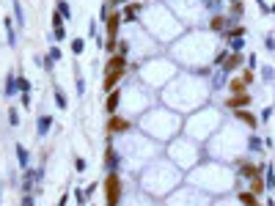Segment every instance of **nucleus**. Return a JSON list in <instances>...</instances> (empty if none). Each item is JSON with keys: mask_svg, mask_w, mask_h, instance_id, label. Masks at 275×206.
<instances>
[{"mask_svg": "<svg viewBox=\"0 0 275 206\" xmlns=\"http://www.w3.org/2000/svg\"><path fill=\"white\" fill-rule=\"evenodd\" d=\"M231 3H234V0H231Z\"/></svg>", "mask_w": 275, "mask_h": 206, "instance_id": "nucleus-51", "label": "nucleus"}, {"mask_svg": "<svg viewBox=\"0 0 275 206\" xmlns=\"http://www.w3.org/2000/svg\"><path fill=\"white\" fill-rule=\"evenodd\" d=\"M17 91H20V85H17V74H9L3 82V93L6 96H17Z\"/></svg>", "mask_w": 275, "mask_h": 206, "instance_id": "nucleus-27", "label": "nucleus"}, {"mask_svg": "<svg viewBox=\"0 0 275 206\" xmlns=\"http://www.w3.org/2000/svg\"><path fill=\"white\" fill-rule=\"evenodd\" d=\"M245 151H250V154H259V151H261V138L250 135V140H245Z\"/></svg>", "mask_w": 275, "mask_h": 206, "instance_id": "nucleus-29", "label": "nucleus"}, {"mask_svg": "<svg viewBox=\"0 0 275 206\" xmlns=\"http://www.w3.org/2000/svg\"><path fill=\"white\" fill-rule=\"evenodd\" d=\"M138 80L146 82L149 88H162L176 77V61L173 58H157L151 55L149 61L138 63Z\"/></svg>", "mask_w": 275, "mask_h": 206, "instance_id": "nucleus-8", "label": "nucleus"}, {"mask_svg": "<svg viewBox=\"0 0 275 206\" xmlns=\"http://www.w3.org/2000/svg\"><path fill=\"white\" fill-rule=\"evenodd\" d=\"M140 22H143V28L160 41V44H171V41H176L179 33L185 31V22L162 3H154V6H149V9L143 6V11H140Z\"/></svg>", "mask_w": 275, "mask_h": 206, "instance_id": "nucleus-3", "label": "nucleus"}, {"mask_svg": "<svg viewBox=\"0 0 275 206\" xmlns=\"http://www.w3.org/2000/svg\"><path fill=\"white\" fill-rule=\"evenodd\" d=\"M3 25H6V33H9V44L14 47L17 44V31H11V20H9V17L3 20Z\"/></svg>", "mask_w": 275, "mask_h": 206, "instance_id": "nucleus-34", "label": "nucleus"}, {"mask_svg": "<svg viewBox=\"0 0 275 206\" xmlns=\"http://www.w3.org/2000/svg\"><path fill=\"white\" fill-rule=\"evenodd\" d=\"M237 201H239V203H248V206H253V203H259L261 198L256 195L253 190H239V192H237Z\"/></svg>", "mask_w": 275, "mask_h": 206, "instance_id": "nucleus-26", "label": "nucleus"}, {"mask_svg": "<svg viewBox=\"0 0 275 206\" xmlns=\"http://www.w3.org/2000/svg\"><path fill=\"white\" fill-rule=\"evenodd\" d=\"M226 82H229V74L220 69V72L215 74V80H212V88H226Z\"/></svg>", "mask_w": 275, "mask_h": 206, "instance_id": "nucleus-31", "label": "nucleus"}, {"mask_svg": "<svg viewBox=\"0 0 275 206\" xmlns=\"http://www.w3.org/2000/svg\"><path fill=\"white\" fill-rule=\"evenodd\" d=\"M234 121H237V124H242V127H248V129H256V127H259V119H256V116L250 113L248 108L234 110Z\"/></svg>", "mask_w": 275, "mask_h": 206, "instance_id": "nucleus-18", "label": "nucleus"}, {"mask_svg": "<svg viewBox=\"0 0 275 206\" xmlns=\"http://www.w3.org/2000/svg\"><path fill=\"white\" fill-rule=\"evenodd\" d=\"M105 129H108V135H127L132 132V119H127L124 113H110L108 124H105Z\"/></svg>", "mask_w": 275, "mask_h": 206, "instance_id": "nucleus-14", "label": "nucleus"}, {"mask_svg": "<svg viewBox=\"0 0 275 206\" xmlns=\"http://www.w3.org/2000/svg\"><path fill=\"white\" fill-rule=\"evenodd\" d=\"M105 203L108 206H116L124 198V184H121V176L119 170H108V179H105Z\"/></svg>", "mask_w": 275, "mask_h": 206, "instance_id": "nucleus-13", "label": "nucleus"}, {"mask_svg": "<svg viewBox=\"0 0 275 206\" xmlns=\"http://www.w3.org/2000/svg\"><path fill=\"white\" fill-rule=\"evenodd\" d=\"M33 201H36L33 195H22V206H33Z\"/></svg>", "mask_w": 275, "mask_h": 206, "instance_id": "nucleus-45", "label": "nucleus"}, {"mask_svg": "<svg viewBox=\"0 0 275 206\" xmlns=\"http://www.w3.org/2000/svg\"><path fill=\"white\" fill-rule=\"evenodd\" d=\"M146 3H140V0H132V3L124 6V11H121V17H124L127 22H138L140 20V11H143Z\"/></svg>", "mask_w": 275, "mask_h": 206, "instance_id": "nucleus-20", "label": "nucleus"}, {"mask_svg": "<svg viewBox=\"0 0 275 206\" xmlns=\"http://www.w3.org/2000/svg\"><path fill=\"white\" fill-rule=\"evenodd\" d=\"M209 93H212V88L207 85V77L190 72V74H182V77L176 74V77L168 82L165 91H162V102L168 108H176L182 113H187V110L204 108L209 102Z\"/></svg>", "mask_w": 275, "mask_h": 206, "instance_id": "nucleus-1", "label": "nucleus"}, {"mask_svg": "<svg viewBox=\"0 0 275 206\" xmlns=\"http://www.w3.org/2000/svg\"><path fill=\"white\" fill-rule=\"evenodd\" d=\"M83 50H85V39H72V52L74 55H80Z\"/></svg>", "mask_w": 275, "mask_h": 206, "instance_id": "nucleus-36", "label": "nucleus"}, {"mask_svg": "<svg viewBox=\"0 0 275 206\" xmlns=\"http://www.w3.org/2000/svg\"><path fill=\"white\" fill-rule=\"evenodd\" d=\"M204 154H207V149H204L198 140H193L190 135H182V132H179L176 138L168 140V160H171L173 165H179L182 170L196 168V165L201 162Z\"/></svg>", "mask_w": 275, "mask_h": 206, "instance_id": "nucleus-7", "label": "nucleus"}, {"mask_svg": "<svg viewBox=\"0 0 275 206\" xmlns=\"http://www.w3.org/2000/svg\"><path fill=\"white\" fill-rule=\"evenodd\" d=\"M190 187H198V190H209V195H218L223 190H231L234 179H231V170L226 168L223 162H204V165H196L190 170Z\"/></svg>", "mask_w": 275, "mask_h": 206, "instance_id": "nucleus-6", "label": "nucleus"}, {"mask_svg": "<svg viewBox=\"0 0 275 206\" xmlns=\"http://www.w3.org/2000/svg\"><path fill=\"white\" fill-rule=\"evenodd\" d=\"M74 170H77V173H83V170H85V160H83V157L74 160Z\"/></svg>", "mask_w": 275, "mask_h": 206, "instance_id": "nucleus-43", "label": "nucleus"}, {"mask_svg": "<svg viewBox=\"0 0 275 206\" xmlns=\"http://www.w3.org/2000/svg\"><path fill=\"white\" fill-rule=\"evenodd\" d=\"M201 50L218 52V39L215 33H185L182 39L171 41V55L173 61H182V66H201L209 58L201 55Z\"/></svg>", "mask_w": 275, "mask_h": 206, "instance_id": "nucleus-4", "label": "nucleus"}, {"mask_svg": "<svg viewBox=\"0 0 275 206\" xmlns=\"http://www.w3.org/2000/svg\"><path fill=\"white\" fill-rule=\"evenodd\" d=\"M17 160H20V168H31V154H28V149L22 143H17Z\"/></svg>", "mask_w": 275, "mask_h": 206, "instance_id": "nucleus-28", "label": "nucleus"}, {"mask_svg": "<svg viewBox=\"0 0 275 206\" xmlns=\"http://www.w3.org/2000/svg\"><path fill=\"white\" fill-rule=\"evenodd\" d=\"M55 105H58L61 110H66V108H69V99H66V93H63L61 88H55Z\"/></svg>", "mask_w": 275, "mask_h": 206, "instance_id": "nucleus-32", "label": "nucleus"}, {"mask_svg": "<svg viewBox=\"0 0 275 206\" xmlns=\"http://www.w3.org/2000/svg\"><path fill=\"white\" fill-rule=\"evenodd\" d=\"M58 14H61L63 20H72V9H69L66 0H58Z\"/></svg>", "mask_w": 275, "mask_h": 206, "instance_id": "nucleus-33", "label": "nucleus"}, {"mask_svg": "<svg viewBox=\"0 0 275 206\" xmlns=\"http://www.w3.org/2000/svg\"><path fill=\"white\" fill-rule=\"evenodd\" d=\"M20 102H22V108H31V91H22L20 93Z\"/></svg>", "mask_w": 275, "mask_h": 206, "instance_id": "nucleus-39", "label": "nucleus"}, {"mask_svg": "<svg viewBox=\"0 0 275 206\" xmlns=\"http://www.w3.org/2000/svg\"><path fill=\"white\" fill-rule=\"evenodd\" d=\"M259 3H264V0H259Z\"/></svg>", "mask_w": 275, "mask_h": 206, "instance_id": "nucleus-50", "label": "nucleus"}, {"mask_svg": "<svg viewBox=\"0 0 275 206\" xmlns=\"http://www.w3.org/2000/svg\"><path fill=\"white\" fill-rule=\"evenodd\" d=\"M168 9H171L182 22H196L198 17H201L204 3L201 0H168Z\"/></svg>", "mask_w": 275, "mask_h": 206, "instance_id": "nucleus-12", "label": "nucleus"}, {"mask_svg": "<svg viewBox=\"0 0 275 206\" xmlns=\"http://www.w3.org/2000/svg\"><path fill=\"white\" fill-rule=\"evenodd\" d=\"M231 28V17L223 14V11H218V14L209 20V33H215V36H220V33H226Z\"/></svg>", "mask_w": 275, "mask_h": 206, "instance_id": "nucleus-16", "label": "nucleus"}, {"mask_svg": "<svg viewBox=\"0 0 275 206\" xmlns=\"http://www.w3.org/2000/svg\"><path fill=\"white\" fill-rule=\"evenodd\" d=\"M61 55H63L61 47H50V58H52V61H61Z\"/></svg>", "mask_w": 275, "mask_h": 206, "instance_id": "nucleus-41", "label": "nucleus"}, {"mask_svg": "<svg viewBox=\"0 0 275 206\" xmlns=\"http://www.w3.org/2000/svg\"><path fill=\"white\" fill-rule=\"evenodd\" d=\"M272 77H275V69L272 66H261V80L272 82Z\"/></svg>", "mask_w": 275, "mask_h": 206, "instance_id": "nucleus-38", "label": "nucleus"}, {"mask_svg": "<svg viewBox=\"0 0 275 206\" xmlns=\"http://www.w3.org/2000/svg\"><path fill=\"white\" fill-rule=\"evenodd\" d=\"M272 119V108H264V113H261V121H270Z\"/></svg>", "mask_w": 275, "mask_h": 206, "instance_id": "nucleus-44", "label": "nucleus"}, {"mask_svg": "<svg viewBox=\"0 0 275 206\" xmlns=\"http://www.w3.org/2000/svg\"><path fill=\"white\" fill-rule=\"evenodd\" d=\"M267 170V179H270V181H267V187H272V190H275V170L272 168H264Z\"/></svg>", "mask_w": 275, "mask_h": 206, "instance_id": "nucleus-42", "label": "nucleus"}, {"mask_svg": "<svg viewBox=\"0 0 275 206\" xmlns=\"http://www.w3.org/2000/svg\"><path fill=\"white\" fill-rule=\"evenodd\" d=\"M105 3H110V6H121V3H127V0H105Z\"/></svg>", "mask_w": 275, "mask_h": 206, "instance_id": "nucleus-48", "label": "nucleus"}, {"mask_svg": "<svg viewBox=\"0 0 275 206\" xmlns=\"http://www.w3.org/2000/svg\"><path fill=\"white\" fill-rule=\"evenodd\" d=\"M250 102H253V96H250L248 91H239V93H229V96L223 99V108L239 110V108H250Z\"/></svg>", "mask_w": 275, "mask_h": 206, "instance_id": "nucleus-15", "label": "nucleus"}, {"mask_svg": "<svg viewBox=\"0 0 275 206\" xmlns=\"http://www.w3.org/2000/svg\"><path fill=\"white\" fill-rule=\"evenodd\" d=\"M154 105V93L149 91L146 82H130L127 88H121V108L127 119H132L135 113H146Z\"/></svg>", "mask_w": 275, "mask_h": 206, "instance_id": "nucleus-10", "label": "nucleus"}, {"mask_svg": "<svg viewBox=\"0 0 275 206\" xmlns=\"http://www.w3.org/2000/svg\"><path fill=\"white\" fill-rule=\"evenodd\" d=\"M220 110L218 108H209V105H204V110L198 108V113L193 116V119L182 121V132L190 135L193 140H198V143H207V140H212V132L220 127Z\"/></svg>", "mask_w": 275, "mask_h": 206, "instance_id": "nucleus-9", "label": "nucleus"}, {"mask_svg": "<svg viewBox=\"0 0 275 206\" xmlns=\"http://www.w3.org/2000/svg\"><path fill=\"white\" fill-rule=\"evenodd\" d=\"M17 85H20V91H31V80L25 77H17Z\"/></svg>", "mask_w": 275, "mask_h": 206, "instance_id": "nucleus-40", "label": "nucleus"}, {"mask_svg": "<svg viewBox=\"0 0 275 206\" xmlns=\"http://www.w3.org/2000/svg\"><path fill=\"white\" fill-rule=\"evenodd\" d=\"M264 44H267V50H275V39H272V36H267Z\"/></svg>", "mask_w": 275, "mask_h": 206, "instance_id": "nucleus-46", "label": "nucleus"}, {"mask_svg": "<svg viewBox=\"0 0 275 206\" xmlns=\"http://www.w3.org/2000/svg\"><path fill=\"white\" fill-rule=\"evenodd\" d=\"M14 17H17V25H20V28L28 25V22H25V11H22V3H20V0H14Z\"/></svg>", "mask_w": 275, "mask_h": 206, "instance_id": "nucleus-30", "label": "nucleus"}, {"mask_svg": "<svg viewBox=\"0 0 275 206\" xmlns=\"http://www.w3.org/2000/svg\"><path fill=\"white\" fill-rule=\"evenodd\" d=\"M50 129H52V116L42 113L36 119V135H39V138H47V135H50Z\"/></svg>", "mask_w": 275, "mask_h": 206, "instance_id": "nucleus-23", "label": "nucleus"}, {"mask_svg": "<svg viewBox=\"0 0 275 206\" xmlns=\"http://www.w3.org/2000/svg\"><path fill=\"white\" fill-rule=\"evenodd\" d=\"M121 108V88H113V91H108V99H105V110L110 113H119Z\"/></svg>", "mask_w": 275, "mask_h": 206, "instance_id": "nucleus-21", "label": "nucleus"}, {"mask_svg": "<svg viewBox=\"0 0 275 206\" xmlns=\"http://www.w3.org/2000/svg\"><path fill=\"white\" fill-rule=\"evenodd\" d=\"M52 39H55V41L66 39V28H63V17L58 14V11H52Z\"/></svg>", "mask_w": 275, "mask_h": 206, "instance_id": "nucleus-22", "label": "nucleus"}, {"mask_svg": "<svg viewBox=\"0 0 275 206\" xmlns=\"http://www.w3.org/2000/svg\"><path fill=\"white\" fill-rule=\"evenodd\" d=\"M248 190H253L256 192V195H264V190H267V181L264 179H261V173H256L253 176V179H248Z\"/></svg>", "mask_w": 275, "mask_h": 206, "instance_id": "nucleus-24", "label": "nucleus"}, {"mask_svg": "<svg viewBox=\"0 0 275 206\" xmlns=\"http://www.w3.org/2000/svg\"><path fill=\"white\" fill-rule=\"evenodd\" d=\"M242 63H245V52H234V50H231L229 55H226V61L220 63V69H223L226 74H231L234 69H239Z\"/></svg>", "mask_w": 275, "mask_h": 206, "instance_id": "nucleus-19", "label": "nucleus"}, {"mask_svg": "<svg viewBox=\"0 0 275 206\" xmlns=\"http://www.w3.org/2000/svg\"><path fill=\"white\" fill-rule=\"evenodd\" d=\"M226 44H229V47H231L234 52H242L245 41H242V36H239V39H226Z\"/></svg>", "mask_w": 275, "mask_h": 206, "instance_id": "nucleus-35", "label": "nucleus"}, {"mask_svg": "<svg viewBox=\"0 0 275 206\" xmlns=\"http://www.w3.org/2000/svg\"><path fill=\"white\" fill-rule=\"evenodd\" d=\"M140 190L149 192L154 198H168L185 179V170L179 165H173L171 160H151L140 170Z\"/></svg>", "mask_w": 275, "mask_h": 206, "instance_id": "nucleus-2", "label": "nucleus"}, {"mask_svg": "<svg viewBox=\"0 0 275 206\" xmlns=\"http://www.w3.org/2000/svg\"><path fill=\"white\" fill-rule=\"evenodd\" d=\"M264 168H267V165H253V162L245 160V157H239V160H237V170H239L242 179H253L256 173H264Z\"/></svg>", "mask_w": 275, "mask_h": 206, "instance_id": "nucleus-17", "label": "nucleus"}, {"mask_svg": "<svg viewBox=\"0 0 275 206\" xmlns=\"http://www.w3.org/2000/svg\"><path fill=\"white\" fill-rule=\"evenodd\" d=\"M138 129L143 135H149L151 140L162 143V140H171V138H176V135L182 132V119H179V113H173V110L149 108L146 113H140Z\"/></svg>", "mask_w": 275, "mask_h": 206, "instance_id": "nucleus-5", "label": "nucleus"}, {"mask_svg": "<svg viewBox=\"0 0 275 206\" xmlns=\"http://www.w3.org/2000/svg\"><path fill=\"white\" fill-rule=\"evenodd\" d=\"M245 61H248V66H250V69H256V55H248Z\"/></svg>", "mask_w": 275, "mask_h": 206, "instance_id": "nucleus-47", "label": "nucleus"}, {"mask_svg": "<svg viewBox=\"0 0 275 206\" xmlns=\"http://www.w3.org/2000/svg\"><path fill=\"white\" fill-rule=\"evenodd\" d=\"M127 77V55L124 52H113L105 63V80H102V88L105 91H113L119 88V82Z\"/></svg>", "mask_w": 275, "mask_h": 206, "instance_id": "nucleus-11", "label": "nucleus"}, {"mask_svg": "<svg viewBox=\"0 0 275 206\" xmlns=\"http://www.w3.org/2000/svg\"><path fill=\"white\" fill-rule=\"evenodd\" d=\"M226 88H229V93H239V91H248V82H245V77L239 74V77H229V82H226Z\"/></svg>", "mask_w": 275, "mask_h": 206, "instance_id": "nucleus-25", "label": "nucleus"}, {"mask_svg": "<svg viewBox=\"0 0 275 206\" xmlns=\"http://www.w3.org/2000/svg\"><path fill=\"white\" fill-rule=\"evenodd\" d=\"M9 124H11V127H20V110H17V108L9 110Z\"/></svg>", "mask_w": 275, "mask_h": 206, "instance_id": "nucleus-37", "label": "nucleus"}, {"mask_svg": "<svg viewBox=\"0 0 275 206\" xmlns=\"http://www.w3.org/2000/svg\"><path fill=\"white\" fill-rule=\"evenodd\" d=\"M270 14H275V3H272V9H270Z\"/></svg>", "mask_w": 275, "mask_h": 206, "instance_id": "nucleus-49", "label": "nucleus"}]
</instances>
